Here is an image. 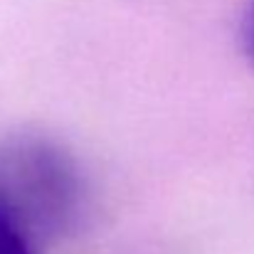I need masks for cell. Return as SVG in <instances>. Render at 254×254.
<instances>
[{
	"instance_id": "obj_1",
	"label": "cell",
	"mask_w": 254,
	"mask_h": 254,
	"mask_svg": "<svg viewBox=\"0 0 254 254\" xmlns=\"http://www.w3.org/2000/svg\"><path fill=\"white\" fill-rule=\"evenodd\" d=\"M74 192L72 170L45 146H22L10 151L2 168L0 200L25 225V215L42 220V215L60 217Z\"/></svg>"
},
{
	"instance_id": "obj_2",
	"label": "cell",
	"mask_w": 254,
	"mask_h": 254,
	"mask_svg": "<svg viewBox=\"0 0 254 254\" xmlns=\"http://www.w3.org/2000/svg\"><path fill=\"white\" fill-rule=\"evenodd\" d=\"M0 254H35L25 225L0 200Z\"/></svg>"
},
{
	"instance_id": "obj_3",
	"label": "cell",
	"mask_w": 254,
	"mask_h": 254,
	"mask_svg": "<svg viewBox=\"0 0 254 254\" xmlns=\"http://www.w3.org/2000/svg\"><path fill=\"white\" fill-rule=\"evenodd\" d=\"M240 40H242V52L254 67V0H250L245 17H242V30H240Z\"/></svg>"
}]
</instances>
